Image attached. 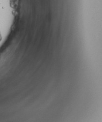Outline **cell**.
I'll use <instances>...</instances> for the list:
<instances>
[{"instance_id": "6da1fadb", "label": "cell", "mask_w": 102, "mask_h": 122, "mask_svg": "<svg viewBox=\"0 0 102 122\" xmlns=\"http://www.w3.org/2000/svg\"><path fill=\"white\" fill-rule=\"evenodd\" d=\"M2 39H3L2 36V34H1V31H0V42H1V41L2 40Z\"/></svg>"}]
</instances>
